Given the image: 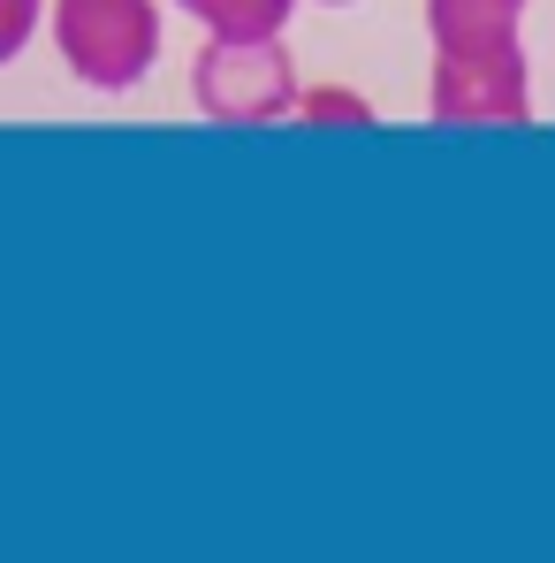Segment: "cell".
Wrapping results in <instances>:
<instances>
[{
	"label": "cell",
	"instance_id": "obj_1",
	"mask_svg": "<svg viewBox=\"0 0 555 563\" xmlns=\"http://www.w3.org/2000/svg\"><path fill=\"white\" fill-rule=\"evenodd\" d=\"M160 0H46V38L62 69L99 99L137 92L160 69Z\"/></svg>",
	"mask_w": 555,
	"mask_h": 563
},
{
	"label": "cell",
	"instance_id": "obj_2",
	"mask_svg": "<svg viewBox=\"0 0 555 563\" xmlns=\"http://www.w3.org/2000/svg\"><path fill=\"white\" fill-rule=\"evenodd\" d=\"M426 114L449 130H518L533 122V62L518 31H464L434 38Z\"/></svg>",
	"mask_w": 555,
	"mask_h": 563
},
{
	"label": "cell",
	"instance_id": "obj_3",
	"mask_svg": "<svg viewBox=\"0 0 555 563\" xmlns=\"http://www.w3.org/2000/svg\"><path fill=\"white\" fill-rule=\"evenodd\" d=\"M297 54L289 38H213L198 46L190 62V107L206 122H229V130H267V122H289L297 107Z\"/></svg>",
	"mask_w": 555,
	"mask_h": 563
},
{
	"label": "cell",
	"instance_id": "obj_4",
	"mask_svg": "<svg viewBox=\"0 0 555 563\" xmlns=\"http://www.w3.org/2000/svg\"><path fill=\"white\" fill-rule=\"evenodd\" d=\"M176 8L213 38H289L304 0H176Z\"/></svg>",
	"mask_w": 555,
	"mask_h": 563
},
{
	"label": "cell",
	"instance_id": "obj_5",
	"mask_svg": "<svg viewBox=\"0 0 555 563\" xmlns=\"http://www.w3.org/2000/svg\"><path fill=\"white\" fill-rule=\"evenodd\" d=\"M289 114L312 122V130H373L380 122V107L366 92H351V85H297V107Z\"/></svg>",
	"mask_w": 555,
	"mask_h": 563
},
{
	"label": "cell",
	"instance_id": "obj_6",
	"mask_svg": "<svg viewBox=\"0 0 555 563\" xmlns=\"http://www.w3.org/2000/svg\"><path fill=\"white\" fill-rule=\"evenodd\" d=\"M38 31H46V0H0V69L23 62Z\"/></svg>",
	"mask_w": 555,
	"mask_h": 563
},
{
	"label": "cell",
	"instance_id": "obj_7",
	"mask_svg": "<svg viewBox=\"0 0 555 563\" xmlns=\"http://www.w3.org/2000/svg\"><path fill=\"white\" fill-rule=\"evenodd\" d=\"M304 8H358V0H304Z\"/></svg>",
	"mask_w": 555,
	"mask_h": 563
}]
</instances>
